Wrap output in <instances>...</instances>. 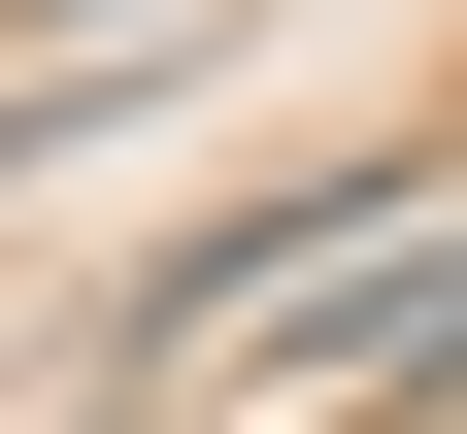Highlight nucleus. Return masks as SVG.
I'll return each instance as SVG.
<instances>
[{"label": "nucleus", "instance_id": "nucleus-1", "mask_svg": "<svg viewBox=\"0 0 467 434\" xmlns=\"http://www.w3.org/2000/svg\"><path fill=\"white\" fill-rule=\"evenodd\" d=\"M301 367H334V401H400V367H467V234H400V268H368V301H334V334H301Z\"/></svg>", "mask_w": 467, "mask_h": 434}]
</instances>
